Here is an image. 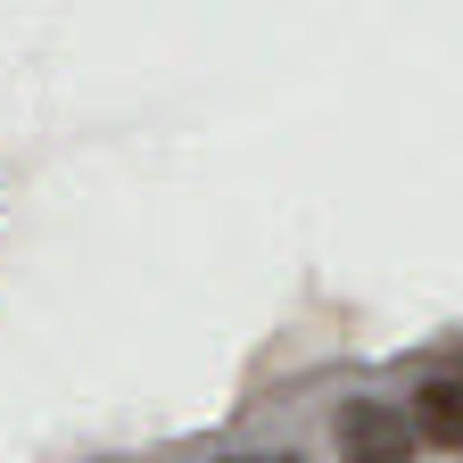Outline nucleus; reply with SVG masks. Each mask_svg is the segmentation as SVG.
<instances>
[{
  "label": "nucleus",
  "instance_id": "f257e3e1",
  "mask_svg": "<svg viewBox=\"0 0 463 463\" xmlns=\"http://www.w3.org/2000/svg\"><path fill=\"white\" fill-rule=\"evenodd\" d=\"M422 430L405 405H381V397H356L339 405V463H414Z\"/></svg>",
  "mask_w": 463,
  "mask_h": 463
},
{
  "label": "nucleus",
  "instance_id": "f03ea898",
  "mask_svg": "<svg viewBox=\"0 0 463 463\" xmlns=\"http://www.w3.org/2000/svg\"><path fill=\"white\" fill-rule=\"evenodd\" d=\"M414 430H422L430 447H455V455H463V373H430V381L414 389Z\"/></svg>",
  "mask_w": 463,
  "mask_h": 463
}]
</instances>
